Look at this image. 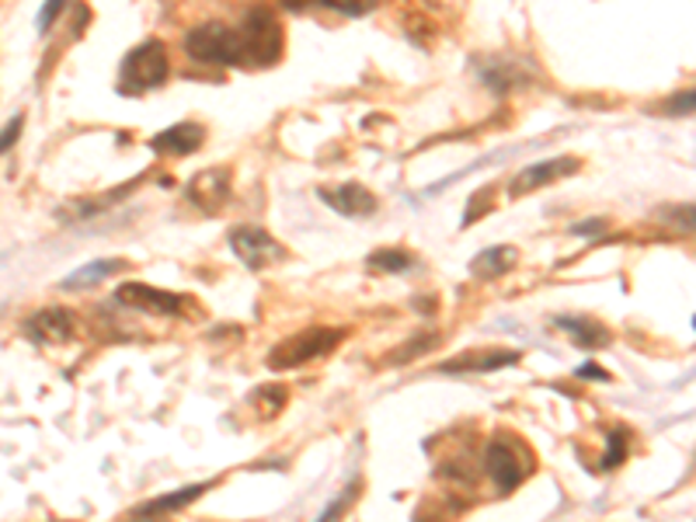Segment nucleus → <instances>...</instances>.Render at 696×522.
Here are the masks:
<instances>
[{
  "instance_id": "nucleus-1",
  "label": "nucleus",
  "mask_w": 696,
  "mask_h": 522,
  "mask_svg": "<svg viewBox=\"0 0 696 522\" xmlns=\"http://www.w3.org/2000/svg\"><path fill=\"white\" fill-rule=\"evenodd\" d=\"M185 50L199 63L216 66H272L282 56V25L266 8H251L241 25L202 21L185 35Z\"/></svg>"
},
{
  "instance_id": "nucleus-2",
  "label": "nucleus",
  "mask_w": 696,
  "mask_h": 522,
  "mask_svg": "<svg viewBox=\"0 0 696 522\" xmlns=\"http://www.w3.org/2000/svg\"><path fill=\"white\" fill-rule=\"evenodd\" d=\"M172 74V60H167L164 42L147 39L139 42L136 50L126 53L123 60V74H118V91L123 94H143V91H154L167 81Z\"/></svg>"
},
{
  "instance_id": "nucleus-3",
  "label": "nucleus",
  "mask_w": 696,
  "mask_h": 522,
  "mask_svg": "<svg viewBox=\"0 0 696 522\" xmlns=\"http://www.w3.org/2000/svg\"><path fill=\"white\" fill-rule=\"evenodd\" d=\"M345 338L342 327H310V331H300V335L293 338H282L272 352H269V366L272 369H297V366H307L321 359V355L334 352L339 348V342Z\"/></svg>"
},
{
  "instance_id": "nucleus-4",
  "label": "nucleus",
  "mask_w": 696,
  "mask_h": 522,
  "mask_svg": "<svg viewBox=\"0 0 696 522\" xmlns=\"http://www.w3.org/2000/svg\"><path fill=\"white\" fill-rule=\"evenodd\" d=\"M530 453L512 436H495L485 449V470L498 491H516L530 473Z\"/></svg>"
},
{
  "instance_id": "nucleus-5",
  "label": "nucleus",
  "mask_w": 696,
  "mask_h": 522,
  "mask_svg": "<svg viewBox=\"0 0 696 522\" xmlns=\"http://www.w3.org/2000/svg\"><path fill=\"white\" fill-rule=\"evenodd\" d=\"M115 303H123L139 314H157V317H181L188 314V306H196L188 296L154 290L150 282H123V286L115 290Z\"/></svg>"
},
{
  "instance_id": "nucleus-6",
  "label": "nucleus",
  "mask_w": 696,
  "mask_h": 522,
  "mask_svg": "<svg viewBox=\"0 0 696 522\" xmlns=\"http://www.w3.org/2000/svg\"><path fill=\"white\" fill-rule=\"evenodd\" d=\"M230 248L233 254L245 261L248 269H272V265H282L285 258V248L276 241V237L269 230H261V227H233L230 230Z\"/></svg>"
},
{
  "instance_id": "nucleus-7",
  "label": "nucleus",
  "mask_w": 696,
  "mask_h": 522,
  "mask_svg": "<svg viewBox=\"0 0 696 522\" xmlns=\"http://www.w3.org/2000/svg\"><path fill=\"white\" fill-rule=\"evenodd\" d=\"M579 168H582V160H579V157H550V160H537V164H530V168H522V171L509 181V196H512V199H522V196L537 192V188H543V185H550V181L574 175Z\"/></svg>"
},
{
  "instance_id": "nucleus-8",
  "label": "nucleus",
  "mask_w": 696,
  "mask_h": 522,
  "mask_svg": "<svg viewBox=\"0 0 696 522\" xmlns=\"http://www.w3.org/2000/svg\"><path fill=\"white\" fill-rule=\"evenodd\" d=\"M522 355L516 348H470L446 359L439 369L443 373H488V369H501V366H516Z\"/></svg>"
},
{
  "instance_id": "nucleus-9",
  "label": "nucleus",
  "mask_w": 696,
  "mask_h": 522,
  "mask_svg": "<svg viewBox=\"0 0 696 522\" xmlns=\"http://www.w3.org/2000/svg\"><path fill=\"white\" fill-rule=\"evenodd\" d=\"M318 196L324 199V206H331L334 212H342V217H370V212H376V196L359 181L321 188Z\"/></svg>"
},
{
  "instance_id": "nucleus-10",
  "label": "nucleus",
  "mask_w": 696,
  "mask_h": 522,
  "mask_svg": "<svg viewBox=\"0 0 696 522\" xmlns=\"http://www.w3.org/2000/svg\"><path fill=\"white\" fill-rule=\"evenodd\" d=\"M188 199L206 212H220L230 202V171L212 168V171L196 175L188 185Z\"/></svg>"
},
{
  "instance_id": "nucleus-11",
  "label": "nucleus",
  "mask_w": 696,
  "mask_h": 522,
  "mask_svg": "<svg viewBox=\"0 0 696 522\" xmlns=\"http://www.w3.org/2000/svg\"><path fill=\"white\" fill-rule=\"evenodd\" d=\"M206 144V129L199 123H178L172 129H164L150 139L154 154H167V157H188L196 154Z\"/></svg>"
},
{
  "instance_id": "nucleus-12",
  "label": "nucleus",
  "mask_w": 696,
  "mask_h": 522,
  "mask_svg": "<svg viewBox=\"0 0 696 522\" xmlns=\"http://www.w3.org/2000/svg\"><path fill=\"white\" fill-rule=\"evenodd\" d=\"M25 331L35 342H66V338H74V317L60 311V306H45V311L29 317Z\"/></svg>"
},
{
  "instance_id": "nucleus-13",
  "label": "nucleus",
  "mask_w": 696,
  "mask_h": 522,
  "mask_svg": "<svg viewBox=\"0 0 696 522\" xmlns=\"http://www.w3.org/2000/svg\"><path fill=\"white\" fill-rule=\"evenodd\" d=\"M558 327H564L568 335H571V342L574 345H582V348H603V345H610V327L606 324H599V321H592V317H558L554 321Z\"/></svg>"
},
{
  "instance_id": "nucleus-14",
  "label": "nucleus",
  "mask_w": 696,
  "mask_h": 522,
  "mask_svg": "<svg viewBox=\"0 0 696 522\" xmlns=\"http://www.w3.org/2000/svg\"><path fill=\"white\" fill-rule=\"evenodd\" d=\"M115 272H126V261L123 258H102V261H91V265L77 269L74 275L63 279V290H91L98 286V282H105L108 275Z\"/></svg>"
},
{
  "instance_id": "nucleus-15",
  "label": "nucleus",
  "mask_w": 696,
  "mask_h": 522,
  "mask_svg": "<svg viewBox=\"0 0 696 522\" xmlns=\"http://www.w3.org/2000/svg\"><path fill=\"white\" fill-rule=\"evenodd\" d=\"M516 258H519L516 248L501 244V248H491V251H481V254H477V258H474V265H470V272H474V275H481V279H498V275H506V272L516 265Z\"/></svg>"
},
{
  "instance_id": "nucleus-16",
  "label": "nucleus",
  "mask_w": 696,
  "mask_h": 522,
  "mask_svg": "<svg viewBox=\"0 0 696 522\" xmlns=\"http://www.w3.org/2000/svg\"><path fill=\"white\" fill-rule=\"evenodd\" d=\"M412 265H415V258L404 248H383V251H373V258H370V269H376V272H404Z\"/></svg>"
},
{
  "instance_id": "nucleus-17",
  "label": "nucleus",
  "mask_w": 696,
  "mask_h": 522,
  "mask_svg": "<svg viewBox=\"0 0 696 522\" xmlns=\"http://www.w3.org/2000/svg\"><path fill=\"white\" fill-rule=\"evenodd\" d=\"M206 491V484H191V488H185V491H175V494H164V498H157V502H150L143 512H175V509H185L188 502H196V498Z\"/></svg>"
},
{
  "instance_id": "nucleus-18",
  "label": "nucleus",
  "mask_w": 696,
  "mask_h": 522,
  "mask_svg": "<svg viewBox=\"0 0 696 522\" xmlns=\"http://www.w3.org/2000/svg\"><path fill=\"white\" fill-rule=\"evenodd\" d=\"M439 338L436 335H418V342H412V345H401V348H394L387 359H383V366H397V363H412V359H418L422 352H428L432 345H436Z\"/></svg>"
},
{
  "instance_id": "nucleus-19",
  "label": "nucleus",
  "mask_w": 696,
  "mask_h": 522,
  "mask_svg": "<svg viewBox=\"0 0 696 522\" xmlns=\"http://www.w3.org/2000/svg\"><path fill=\"white\" fill-rule=\"evenodd\" d=\"M491 196H495V188H491V185H488V188H477V192L470 196V206H467V217H464V223H474L477 217H481L485 202L491 206Z\"/></svg>"
},
{
  "instance_id": "nucleus-20",
  "label": "nucleus",
  "mask_w": 696,
  "mask_h": 522,
  "mask_svg": "<svg viewBox=\"0 0 696 522\" xmlns=\"http://www.w3.org/2000/svg\"><path fill=\"white\" fill-rule=\"evenodd\" d=\"M21 126H25V118H21V115H14L11 123H8L4 129H0V154H8V150L14 147V139L21 136Z\"/></svg>"
},
{
  "instance_id": "nucleus-21",
  "label": "nucleus",
  "mask_w": 696,
  "mask_h": 522,
  "mask_svg": "<svg viewBox=\"0 0 696 522\" xmlns=\"http://www.w3.org/2000/svg\"><path fill=\"white\" fill-rule=\"evenodd\" d=\"M623 457H627V436H623V432H613V436H610V453H606L603 467H616Z\"/></svg>"
},
{
  "instance_id": "nucleus-22",
  "label": "nucleus",
  "mask_w": 696,
  "mask_h": 522,
  "mask_svg": "<svg viewBox=\"0 0 696 522\" xmlns=\"http://www.w3.org/2000/svg\"><path fill=\"white\" fill-rule=\"evenodd\" d=\"M662 112H665V115H689V112H693V91L676 94V98H672Z\"/></svg>"
},
{
  "instance_id": "nucleus-23",
  "label": "nucleus",
  "mask_w": 696,
  "mask_h": 522,
  "mask_svg": "<svg viewBox=\"0 0 696 522\" xmlns=\"http://www.w3.org/2000/svg\"><path fill=\"white\" fill-rule=\"evenodd\" d=\"M603 230H606V220H589V223L571 227V233H579V237H595V233H603Z\"/></svg>"
},
{
  "instance_id": "nucleus-24",
  "label": "nucleus",
  "mask_w": 696,
  "mask_h": 522,
  "mask_svg": "<svg viewBox=\"0 0 696 522\" xmlns=\"http://www.w3.org/2000/svg\"><path fill=\"white\" fill-rule=\"evenodd\" d=\"M60 11H63V4H50V8H45V11L39 14V29H42V32L50 29V25H53V18H56Z\"/></svg>"
},
{
  "instance_id": "nucleus-25",
  "label": "nucleus",
  "mask_w": 696,
  "mask_h": 522,
  "mask_svg": "<svg viewBox=\"0 0 696 522\" xmlns=\"http://www.w3.org/2000/svg\"><path fill=\"white\" fill-rule=\"evenodd\" d=\"M328 8H334V11H345V14H366L373 4H328Z\"/></svg>"
},
{
  "instance_id": "nucleus-26",
  "label": "nucleus",
  "mask_w": 696,
  "mask_h": 522,
  "mask_svg": "<svg viewBox=\"0 0 696 522\" xmlns=\"http://www.w3.org/2000/svg\"><path fill=\"white\" fill-rule=\"evenodd\" d=\"M579 376H585V379H610V373H606V369H595L592 363H589V366H582V369H579Z\"/></svg>"
}]
</instances>
